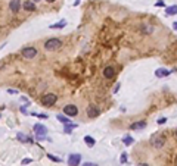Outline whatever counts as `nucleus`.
<instances>
[{
  "label": "nucleus",
  "mask_w": 177,
  "mask_h": 166,
  "mask_svg": "<svg viewBox=\"0 0 177 166\" xmlns=\"http://www.w3.org/2000/svg\"><path fill=\"white\" fill-rule=\"evenodd\" d=\"M151 144H152L155 149H161V147H164V144H165V138H164V135L153 134V135L151 137Z\"/></svg>",
  "instance_id": "nucleus-1"
},
{
  "label": "nucleus",
  "mask_w": 177,
  "mask_h": 166,
  "mask_svg": "<svg viewBox=\"0 0 177 166\" xmlns=\"http://www.w3.org/2000/svg\"><path fill=\"white\" fill-rule=\"evenodd\" d=\"M34 132H36V138H37L38 141H41V140L46 138L47 128L44 127V125H41V124H36V125H34Z\"/></svg>",
  "instance_id": "nucleus-2"
},
{
  "label": "nucleus",
  "mask_w": 177,
  "mask_h": 166,
  "mask_svg": "<svg viewBox=\"0 0 177 166\" xmlns=\"http://www.w3.org/2000/svg\"><path fill=\"white\" fill-rule=\"evenodd\" d=\"M56 100H58V96H56V94L49 93V94H44L40 102H41L43 106H53V104L56 103Z\"/></svg>",
  "instance_id": "nucleus-3"
},
{
  "label": "nucleus",
  "mask_w": 177,
  "mask_h": 166,
  "mask_svg": "<svg viewBox=\"0 0 177 166\" xmlns=\"http://www.w3.org/2000/svg\"><path fill=\"white\" fill-rule=\"evenodd\" d=\"M61 46H62V41L59 38H50L44 43V49L46 50H58V49H61Z\"/></svg>",
  "instance_id": "nucleus-4"
},
{
  "label": "nucleus",
  "mask_w": 177,
  "mask_h": 166,
  "mask_svg": "<svg viewBox=\"0 0 177 166\" xmlns=\"http://www.w3.org/2000/svg\"><path fill=\"white\" fill-rule=\"evenodd\" d=\"M22 56L25 59H33L37 56V49H34V47H24L22 49Z\"/></svg>",
  "instance_id": "nucleus-5"
},
{
  "label": "nucleus",
  "mask_w": 177,
  "mask_h": 166,
  "mask_svg": "<svg viewBox=\"0 0 177 166\" xmlns=\"http://www.w3.org/2000/svg\"><path fill=\"white\" fill-rule=\"evenodd\" d=\"M63 113L66 116H75L78 113V107L75 104H66V106H63Z\"/></svg>",
  "instance_id": "nucleus-6"
},
{
  "label": "nucleus",
  "mask_w": 177,
  "mask_h": 166,
  "mask_svg": "<svg viewBox=\"0 0 177 166\" xmlns=\"http://www.w3.org/2000/svg\"><path fill=\"white\" fill-rule=\"evenodd\" d=\"M80 162H81V154H78V153L70 154V157H68V165L70 166H78Z\"/></svg>",
  "instance_id": "nucleus-7"
},
{
  "label": "nucleus",
  "mask_w": 177,
  "mask_h": 166,
  "mask_svg": "<svg viewBox=\"0 0 177 166\" xmlns=\"http://www.w3.org/2000/svg\"><path fill=\"white\" fill-rule=\"evenodd\" d=\"M86 112H87V116H88V118H98L99 113H100L99 107H96L95 104H90V106L86 109Z\"/></svg>",
  "instance_id": "nucleus-8"
},
{
  "label": "nucleus",
  "mask_w": 177,
  "mask_h": 166,
  "mask_svg": "<svg viewBox=\"0 0 177 166\" xmlns=\"http://www.w3.org/2000/svg\"><path fill=\"white\" fill-rule=\"evenodd\" d=\"M9 10L12 13H18L21 10V2L19 0H10L9 2Z\"/></svg>",
  "instance_id": "nucleus-9"
},
{
  "label": "nucleus",
  "mask_w": 177,
  "mask_h": 166,
  "mask_svg": "<svg viewBox=\"0 0 177 166\" xmlns=\"http://www.w3.org/2000/svg\"><path fill=\"white\" fill-rule=\"evenodd\" d=\"M114 75H115V69H114L112 66H106V68L103 69V77H105V78L111 80V78H114Z\"/></svg>",
  "instance_id": "nucleus-10"
},
{
  "label": "nucleus",
  "mask_w": 177,
  "mask_h": 166,
  "mask_svg": "<svg viewBox=\"0 0 177 166\" xmlns=\"http://www.w3.org/2000/svg\"><path fill=\"white\" fill-rule=\"evenodd\" d=\"M16 138L21 141V143H30V144H33V138L31 137H27L25 134H22V132H18L16 134Z\"/></svg>",
  "instance_id": "nucleus-11"
},
{
  "label": "nucleus",
  "mask_w": 177,
  "mask_h": 166,
  "mask_svg": "<svg viewBox=\"0 0 177 166\" xmlns=\"http://www.w3.org/2000/svg\"><path fill=\"white\" fill-rule=\"evenodd\" d=\"M171 72L168 69H165V68H160V69H157L155 71V75H157L158 78H164V77H168Z\"/></svg>",
  "instance_id": "nucleus-12"
},
{
  "label": "nucleus",
  "mask_w": 177,
  "mask_h": 166,
  "mask_svg": "<svg viewBox=\"0 0 177 166\" xmlns=\"http://www.w3.org/2000/svg\"><path fill=\"white\" fill-rule=\"evenodd\" d=\"M24 9H25L27 12H33V10H36V5H34L33 0H27V2H24Z\"/></svg>",
  "instance_id": "nucleus-13"
},
{
  "label": "nucleus",
  "mask_w": 177,
  "mask_h": 166,
  "mask_svg": "<svg viewBox=\"0 0 177 166\" xmlns=\"http://www.w3.org/2000/svg\"><path fill=\"white\" fill-rule=\"evenodd\" d=\"M145 127H146V122H145V121H140V122L131 124V125H130V129H136V131H137V129H143Z\"/></svg>",
  "instance_id": "nucleus-14"
},
{
  "label": "nucleus",
  "mask_w": 177,
  "mask_h": 166,
  "mask_svg": "<svg viewBox=\"0 0 177 166\" xmlns=\"http://www.w3.org/2000/svg\"><path fill=\"white\" fill-rule=\"evenodd\" d=\"M65 25H66V21H65V19H62V21H59V22L53 24V25H50V28H52V30H61V28H63Z\"/></svg>",
  "instance_id": "nucleus-15"
},
{
  "label": "nucleus",
  "mask_w": 177,
  "mask_h": 166,
  "mask_svg": "<svg viewBox=\"0 0 177 166\" xmlns=\"http://www.w3.org/2000/svg\"><path fill=\"white\" fill-rule=\"evenodd\" d=\"M84 143H86L88 147H93V146L96 144V141H95V138H93V137H90V135H86V137H84Z\"/></svg>",
  "instance_id": "nucleus-16"
},
{
  "label": "nucleus",
  "mask_w": 177,
  "mask_h": 166,
  "mask_svg": "<svg viewBox=\"0 0 177 166\" xmlns=\"http://www.w3.org/2000/svg\"><path fill=\"white\" fill-rule=\"evenodd\" d=\"M56 119H58L59 122L65 124V125H66V124H71V121H70V119H68V118H66V116H63V115H58V116H56Z\"/></svg>",
  "instance_id": "nucleus-17"
},
{
  "label": "nucleus",
  "mask_w": 177,
  "mask_h": 166,
  "mask_svg": "<svg viewBox=\"0 0 177 166\" xmlns=\"http://www.w3.org/2000/svg\"><path fill=\"white\" fill-rule=\"evenodd\" d=\"M165 13L167 15H177V6H170L165 9Z\"/></svg>",
  "instance_id": "nucleus-18"
},
{
  "label": "nucleus",
  "mask_w": 177,
  "mask_h": 166,
  "mask_svg": "<svg viewBox=\"0 0 177 166\" xmlns=\"http://www.w3.org/2000/svg\"><path fill=\"white\" fill-rule=\"evenodd\" d=\"M123 141H124V144H125V146H131L134 140H133L130 135H127V137H124V140H123Z\"/></svg>",
  "instance_id": "nucleus-19"
},
{
  "label": "nucleus",
  "mask_w": 177,
  "mask_h": 166,
  "mask_svg": "<svg viewBox=\"0 0 177 166\" xmlns=\"http://www.w3.org/2000/svg\"><path fill=\"white\" fill-rule=\"evenodd\" d=\"M120 162H121V163H125V162H127V153H123V154H121Z\"/></svg>",
  "instance_id": "nucleus-20"
},
{
  "label": "nucleus",
  "mask_w": 177,
  "mask_h": 166,
  "mask_svg": "<svg viewBox=\"0 0 177 166\" xmlns=\"http://www.w3.org/2000/svg\"><path fill=\"white\" fill-rule=\"evenodd\" d=\"M47 157H49L50 160H53V162H61V159H59V157H55L53 154H47Z\"/></svg>",
  "instance_id": "nucleus-21"
},
{
  "label": "nucleus",
  "mask_w": 177,
  "mask_h": 166,
  "mask_svg": "<svg viewBox=\"0 0 177 166\" xmlns=\"http://www.w3.org/2000/svg\"><path fill=\"white\" fill-rule=\"evenodd\" d=\"M155 6H157V8H160V6H165V3L162 2V0H158V2L155 3Z\"/></svg>",
  "instance_id": "nucleus-22"
},
{
  "label": "nucleus",
  "mask_w": 177,
  "mask_h": 166,
  "mask_svg": "<svg viewBox=\"0 0 177 166\" xmlns=\"http://www.w3.org/2000/svg\"><path fill=\"white\" fill-rule=\"evenodd\" d=\"M167 122V118H161V119H158V125H162Z\"/></svg>",
  "instance_id": "nucleus-23"
},
{
  "label": "nucleus",
  "mask_w": 177,
  "mask_h": 166,
  "mask_svg": "<svg viewBox=\"0 0 177 166\" xmlns=\"http://www.w3.org/2000/svg\"><path fill=\"white\" fill-rule=\"evenodd\" d=\"M31 162H33V159H24L21 163H22V165H28V163H31Z\"/></svg>",
  "instance_id": "nucleus-24"
},
{
  "label": "nucleus",
  "mask_w": 177,
  "mask_h": 166,
  "mask_svg": "<svg viewBox=\"0 0 177 166\" xmlns=\"http://www.w3.org/2000/svg\"><path fill=\"white\" fill-rule=\"evenodd\" d=\"M8 93H9V94H18V90H12V88H9Z\"/></svg>",
  "instance_id": "nucleus-25"
},
{
  "label": "nucleus",
  "mask_w": 177,
  "mask_h": 166,
  "mask_svg": "<svg viewBox=\"0 0 177 166\" xmlns=\"http://www.w3.org/2000/svg\"><path fill=\"white\" fill-rule=\"evenodd\" d=\"M38 118H41V119H46V118H47V115L46 113H40V115H37Z\"/></svg>",
  "instance_id": "nucleus-26"
},
{
  "label": "nucleus",
  "mask_w": 177,
  "mask_h": 166,
  "mask_svg": "<svg viewBox=\"0 0 177 166\" xmlns=\"http://www.w3.org/2000/svg\"><path fill=\"white\" fill-rule=\"evenodd\" d=\"M21 112H22V113H27V106H22V107H21Z\"/></svg>",
  "instance_id": "nucleus-27"
},
{
  "label": "nucleus",
  "mask_w": 177,
  "mask_h": 166,
  "mask_svg": "<svg viewBox=\"0 0 177 166\" xmlns=\"http://www.w3.org/2000/svg\"><path fill=\"white\" fill-rule=\"evenodd\" d=\"M118 90H120V84H117V85H115V88H114V93H117Z\"/></svg>",
  "instance_id": "nucleus-28"
},
{
  "label": "nucleus",
  "mask_w": 177,
  "mask_h": 166,
  "mask_svg": "<svg viewBox=\"0 0 177 166\" xmlns=\"http://www.w3.org/2000/svg\"><path fill=\"white\" fill-rule=\"evenodd\" d=\"M83 166H96V165H95V163H84Z\"/></svg>",
  "instance_id": "nucleus-29"
},
{
  "label": "nucleus",
  "mask_w": 177,
  "mask_h": 166,
  "mask_svg": "<svg viewBox=\"0 0 177 166\" xmlns=\"http://www.w3.org/2000/svg\"><path fill=\"white\" fill-rule=\"evenodd\" d=\"M173 28H174V30L177 31V22H174V24H173Z\"/></svg>",
  "instance_id": "nucleus-30"
},
{
  "label": "nucleus",
  "mask_w": 177,
  "mask_h": 166,
  "mask_svg": "<svg viewBox=\"0 0 177 166\" xmlns=\"http://www.w3.org/2000/svg\"><path fill=\"white\" fill-rule=\"evenodd\" d=\"M137 166H149V165H148V163H139Z\"/></svg>",
  "instance_id": "nucleus-31"
},
{
  "label": "nucleus",
  "mask_w": 177,
  "mask_h": 166,
  "mask_svg": "<svg viewBox=\"0 0 177 166\" xmlns=\"http://www.w3.org/2000/svg\"><path fill=\"white\" fill-rule=\"evenodd\" d=\"M46 2H47V3H53V2H55V0H46Z\"/></svg>",
  "instance_id": "nucleus-32"
},
{
  "label": "nucleus",
  "mask_w": 177,
  "mask_h": 166,
  "mask_svg": "<svg viewBox=\"0 0 177 166\" xmlns=\"http://www.w3.org/2000/svg\"><path fill=\"white\" fill-rule=\"evenodd\" d=\"M176 137H177V129H176Z\"/></svg>",
  "instance_id": "nucleus-33"
}]
</instances>
